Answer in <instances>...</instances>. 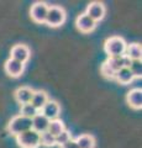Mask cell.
Wrapping results in <instances>:
<instances>
[{"label": "cell", "instance_id": "1", "mask_svg": "<svg viewBox=\"0 0 142 148\" xmlns=\"http://www.w3.org/2000/svg\"><path fill=\"white\" fill-rule=\"evenodd\" d=\"M127 43L120 36H113L105 41L104 51L108 57H122L125 56Z\"/></svg>", "mask_w": 142, "mask_h": 148}, {"label": "cell", "instance_id": "2", "mask_svg": "<svg viewBox=\"0 0 142 148\" xmlns=\"http://www.w3.org/2000/svg\"><path fill=\"white\" fill-rule=\"evenodd\" d=\"M32 128V120L27 119L22 115H16L14 116L8 123L6 131L12 136H19L21 133H24L26 131Z\"/></svg>", "mask_w": 142, "mask_h": 148}, {"label": "cell", "instance_id": "3", "mask_svg": "<svg viewBox=\"0 0 142 148\" xmlns=\"http://www.w3.org/2000/svg\"><path fill=\"white\" fill-rule=\"evenodd\" d=\"M66 17H67L66 11L62 6L51 5L48 6V12H47V17H46L45 24L48 25L49 27H59L64 24Z\"/></svg>", "mask_w": 142, "mask_h": 148}, {"label": "cell", "instance_id": "4", "mask_svg": "<svg viewBox=\"0 0 142 148\" xmlns=\"http://www.w3.org/2000/svg\"><path fill=\"white\" fill-rule=\"evenodd\" d=\"M16 142L21 148H38L40 147V133L32 128L21 135L16 136Z\"/></svg>", "mask_w": 142, "mask_h": 148}, {"label": "cell", "instance_id": "5", "mask_svg": "<svg viewBox=\"0 0 142 148\" xmlns=\"http://www.w3.org/2000/svg\"><path fill=\"white\" fill-rule=\"evenodd\" d=\"M85 15H88L91 20L98 22V21H102L103 18L105 17V14H106V8L103 3L100 1H93L90 3L88 8L85 10Z\"/></svg>", "mask_w": 142, "mask_h": 148}, {"label": "cell", "instance_id": "6", "mask_svg": "<svg viewBox=\"0 0 142 148\" xmlns=\"http://www.w3.org/2000/svg\"><path fill=\"white\" fill-rule=\"evenodd\" d=\"M47 12H48V5L42 1L35 3L30 9V16L37 24H45Z\"/></svg>", "mask_w": 142, "mask_h": 148}, {"label": "cell", "instance_id": "7", "mask_svg": "<svg viewBox=\"0 0 142 148\" xmlns=\"http://www.w3.org/2000/svg\"><path fill=\"white\" fill-rule=\"evenodd\" d=\"M40 114H42L46 119L52 121V120L58 119L59 114H61V106L56 100H48L43 108L40 110Z\"/></svg>", "mask_w": 142, "mask_h": 148}, {"label": "cell", "instance_id": "8", "mask_svg": "<svg viewBox=\"0 0 142 148\" xmlns=\"http://www.w3.org/2000/svg\"><path fill=\"white\" fill-rule=\"evenodd\" d=\"M30 54H31L30 48L27 47L26 45H21V43L15 45L10 51V58L15 59V61H17V62L24 63V64L29 61Z\"/></svg>", "mask_w": 142, "mask_h": 148}, {"label": "cell", "instance_id": "9", "mask_svg": "<svg viewBox=\"0 0 142 148\" xmlns=\"http://www.w3.org/2000/svg\"><path fill=\"white\" fill-rule=\"evenodd\" d=\"M4 69H5V73L9 77L19 78V77H21V74L25 71V64L21 62H17L15 59L9 58L5 62V64H4Z\"/></svg>", "mask_w": 142, "mask_h": 148}, {"label": "cell", "instance_id": "10", "mask_svg": "<svg viewBox=\"0 0 142 148\" xmlns=\"http://www.w3.org/2000/svg\"><path fill=\"white\" fill-rule=\"evenodd\" d=\"M75 25H77V29L80 32L89 34V32L95 30L97 22L93 21L88 15H85V14H80V15H78L77 20H75Z\"/></svg>", "mask_w": 142, "mask_h": 148}, {"label": "cell", "instance_id": "11", "mask_svg": "<svg viewBox=\"0 0 142 148\" xmlns=\"http://www.w3.org/2000/svg\"><path fill=\"white\" fill-rule=\"evenodd\" d=\"M126 101L130 108L135 110H141L142 109V90L140 88L131 89L126 95Z\"/></svg>", "mask_w": 142, "mask_h": 148}, {"label": "cell", "instance_id": "12", "mask_svg": "<svg viewBox=\"0 0 142 148\" xmlns=\"http://www.w3.org/2000/svg\"><path fill=\"white\" fill-rule=\"evenodd\" d=\"M35 90L30 86H20L17 88L15 91V99L20 105H25V104H30L32 100Z\"/></svg>", "mask_w": 142, "mask_h": 148}, {"label": "cell", "instance_id": "13", "mask_svg": "<svg viewBox=\"0 0 142 148\" xmlns=\"http://www.w3.org/2000/svg\"><path fill=\"white\" fill-rule=\"evenodd\" d=\"M48 125H49V120L46 119L43 115L40 114V112L32 119V130L37 133H40V135L47 131Z\"/></svg>", "mask_w": 142, "mask_h": 148}, {"label": "cell", "instance_id": "14", "mask_svg": "<svg viewBox=\"0 0 142 148\" xmlns=\"http://www.w3.org/2000/svg\"><path fill=\"white\" fill-rule=\"evenodd\" d=\"M48 100H49L48 94H47V92H46L45 90H36V91L34 92L32 100H31L30 104L32 105V106H35V108L40 111V110L45 106V104L47 103Z\"/></svg>", "mask_w": 142, "mask_h": 148}, {"label": "cell", "instance_id": "15", "mask_svg": "<svg viewBox=\"0 0 142 148\" xmlns=\"http://www.w3.org/2000/svg\"><path fill=\"white\" fill-rule=\"evenodd\" d=\"M114 79L122 85H126V84H130V83L135 79V77L129 68H122L115 73V78H114Z\"/></svg>", "mask_w": 142, "mask_h": 148}, {"label": "cell", "instance_id": "16", "mask_svg": "<svg viewBox=\"0 0 142 148\" xmlns=\"http://www.w3.org/2000/svg\"><path fill=\"white\" fill-rule=\"evenodd\" d=\"M125 56L127 58H130L131 61H141L142 57V48L140 43H131L127 45Z\"/></svg>", "mask_w": 142, "mask_h": 148}, {"label": "cell", "instance_id": "17", "mask_svg": "<svg viewBox=\"0 0 142 148\" xmlns=\"http://www.w3.org/2000/svg\"><path fill=\"white\" fill-rule=\"evenodd\" d=\"M77 145L79 148H95V138L91 135H80L77 137Z\"/></svg>", "mask_w": 142, "mask_h": 148}, {"label": "cell", "instance_id": "18", "mask_svg": "<svg viewBox=\"0 0 142 148\" xmlns=\"http://www.w3.org/2000/svg\"><path fill=\"white\" fill-rule=\"evenodd\" d=\"M63 130H66V126H64V122L59 119H56V120H52L49 121V125H48V128H47V132H49L52 136L56 137L57 135H59Z\"/></svg>", "mask_w": 142, "mask_h": 148}, {"label": "cell", "instance_id": "19", "mask_svg": "<svg viewBox=\"0 0 142 148\" xmlns=\"http://www.w3.org/2000/svg\"><path fill=\"white\" fill-rule=\"evenodd\" d=\"M105 63L108 64V67L111 69L114 73H116L123 68V56L122 57H108Z\"/></svg>", "mask_w": 142, "mask_h": 148}, {"label": "cell", "instance_id": "20", "mask_svg": "<svg viewBox=\"0 0 142 148\" xmlns=\"http://www.w3.org/2000/svg\"><path fill=\"white\" fill-rule=\"evenodd\" d=\"M40 146H45V147H53L56 146V138L52 136L49 132H43L40 135Z\"/></svg>", "mask_w": 142, "mask_h": 148}, {"label": "cell", "instance_id": "21", "mask_svg": "<svg viewBox=\"0 0 142 148\" xmlns=\"http://www.w3.org/2000/svg\"><path fill=\"white\" fill-rule=\"evenodd\" d=\"M40 112V111L35 108V106H32L31 104H25V105H21V114L22 116H25L27 119H31L32 120L36 115H37Z\"/></svg>", "mask_w": 142, "mask_h": 148}, {"label": "cell", "instance_id": "22", "mask_svg": "<svg viewBox=\"0 0 142 148\" xmlns=\"http://www.w3.org/2000/svg\"><path fill=\"white\" fill-rule=\"evenodd\" d=\"M54 138H56V145L61 147L62 145H64V143H67L68 141L72 140V133L66 128V130H63L59 135H57Z\"/></svg>", "mask_w": 142, "mask_h": 148}, {"label": "cell", "instance_id": "23", "mask_svg": "<svg viewBox=\"0 0 142 148\" xmlns=\"http://www.w3.org/2000/svg\"><path fill=\"white\" fill-rule=\"evenodd\" d=\"M130 71L134 74L135 78H141L142 75V68H141V61H132L130 66Z\"/></svg>", "mask_w": 142, "mask_h": 148}, {"label": "cell", "instance_id": "24", "mask_svg": "<svg viewBox=\"0 0 142 148\" xmlns=\"http://www.w3.org/2000/svg\"><path fill=\"white\" fill-rule=\"evenodd\" d=\"M100 73H102L103 77L106 78V79H114V78H115V73H114L111 69L108 67V64L105 63V62L102 64V68H100Z\"/></svg>", "mask_w": 142, "mask_h": 148}, {"label": "cell", "instance_id": "25", "mask_svg": "<svg viewBox=\"0 0 142 148\" xmlns=\"http://www.w3.org/2000/svg\"><path fill=\"white\" fill-rule=\"evenodd\" d=\"M59 148H79V147H78L75 140H73V138H72L71 141H68L67 143H64V145H62Z\"/></svg>", "mask_w": 142, "mask_h": 148}, {"label": "cell", "instance_id": "26", "mask_svg": "<svg viewBox=\"0 0 142 148\" xmlns=\"http://www.w3.org/2000/svg\"><path fill=\"white\" fill-rule=\"evenodd\" d=\"M131 59L130 58H127L126 56H123V68H130L131 66Z\"/></svg>", "mask_w": 142, "mask_h": 148}]
</instances>
